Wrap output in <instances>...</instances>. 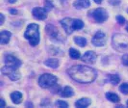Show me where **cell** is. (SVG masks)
<instances>
[{
	"instance_id": "obj_1",
	"label": "cell",
	"mask_w": 128,
	"mask_h": 108,
	"mask_svg": "<svg viewBox=\"0 0 128 108\" xmlns=\"http://www.w3.org/2000/svg\"><path fill=\"white\" fill-rule=\"evenodd\" d=\"M72 79L80 83H90L96 78V71L88 66L75 65L68 70Z\"/></svg>"
},
{
	"instance_id": "obj_2",
	"label": "cell",
	"mask_w": 128,
	"mask_h": 108,
	"mask_svg": "<svg viewBox=\"0 0 128 108\" xmlns=\"http://www.w3.org/2000/svg\"><path fill=\"white\" fill-rule=\"evenodd\" d=\"M24 38L29 41L32 46H36L40 43V26L36 23H31L27 26Z\"/></svg>"
},
{
	"instance_id": "obj_3",
	"label": "cell",
	"mask_w": 128,
	"mask_h": 108,
	"mask_svg": "<svg viewBox=\"0 0 128 108\" xmlns=\"http://www.w3.org/2000/svg\"><path fill=\"white\" fill-rule=\"evenodd\" d=\"M56 83H57V77L50 73H44L38 78V85L44 89L51 88L56 85Z\"/></svg>"
},
{
	"instance_id": "obj_4",
	"label": "cell",
	"mask_w": 128,
	"mask_h": 108,
	"mask_svg": "<svg viewBox=\"0 0 128 108\" xmlns=\"http://www.w3.org/2000/svg\"><path fill=\"white\" fill-rule=\"evenodd\" d=\"M113 44L118 49H126L128 48V37L122 34H116L114 36Z\"/></svg>"
},
{
	"instance_id": "obj_5",
	"label": "cell",
	"mask_w": 128,
	"mask_h": 108,
	"mask_svg": "<svg viewBox=\"0 0 128 108\" xmlns=\"http://www.w3.org/2000/svg\"><path fill=\"white\" fill-rule=\"evenodd\" d=\"M1 72L7 76H9V78L13 81H16L20 78V72L18 71V69L7 66V65L1 69Z\"/></svg>"
},
{
	"instance_id": "obj_6",
	"label": "cell",
	"mask_w": 128,
	"mask_h": 108,
	"mask_svg": "<svg viewBox=\"0 0 128 108\" xmlns=\"http://www.w3.org/2000/svg\"><path fill=\"white\" fill-rule=\"evenodd\" d=\"M92 17L96 22H104L108 19V12L103 8H97L92 12Z\"/></svg>"
},
{
	"instance_id": "obj_7",
	"label": "cell",
	"mask_w": 128,
	"mask_h": 108,
	"mask_svg": "<svg viewBox=\"0 0 128 108\" xmlns=\"http://www.w3.org/2000/svg\"><path fill=\"white\" fill-rule=\"evenodd\" d=\"M106 41H107V39H106L105 33H103L102 31H97L92 40V43L96 46H103L106 44Z\"/></svg>"
},
{
	"instance_id": "obj_8",
	"label": "cell",
	"mask_w": 128,
	"mask_h": 108,
	"mask_svg": "<svg viewBox=\"0 0 128 108\" xmlns=\"http://www.w3.org/2000/svg\"><path fill=\"white\" fill-rule=\"evenodd\" d=\"M4 61H5L7 66H10V67H13V68H16V69H18L19 67L22 65V62L19 59L14 57V55H11V54H6L5 57H4Z\"/></svg>"
},
{
	"instance_id": "obj_9",
	"label": "cell",
	"mask_w": 128,
	"mask_h": 108,
	"mask_svg": "<svg viewBox=\"0 0 128 108\" xmlns=\"http://www.w3.org/2000/svg\"><path fill=\"white\" fill-rule=\"evenodd\" d=\"M73 19L70 18H64V19L61 20V25L63 26L64 30L66 31V34H71L72 32L74 31V28H73Z\"/></svg>"
},
{
	"instance_id": "obj_10",
	"label": "cell",
	"mask_w": 128,
	"mask_h": 108,
	"mask_svg": "<svg viewBox=\"0 0 128 108\" xmlns=\"http://www.w3.org/2000/svg\"><path fill=\"white\" fill-rule=\"evenodd\" d=\"M34 18L40 20H44L47 18V10L42 7H36L34 8L32 11Z\"/></svg>"
},
{
	"instance_id": "obj_11",
	"label": "cell",
	"mask_w": 128,
	"mask_h": 108,
	"mask_svg": "<svg viewBox=\"0 0 128 108\" xmlns=\"http://www.w3.org/2000/svg\"><path fill=\"white\" fill-rule=\"evenodd\" d=\"M81 59L85 63L94 64L96 61V54L94 51H87V52H85V54L81 57Z\"/></svg>"
},
{
	"instance_id": "obj_12",
	"label": "cell",
	"mask_w": 128,
	"mask_h": 108,
	"mask_svg": "<svg viewBox=\"0 0 128 108\" xmlns=\"http://www.w3.org/2000/svg\"><path fill=\"white\" fill-rule=\"evenodd\" d=\"M76 9H87L90 6V0H75L73 3Z\"/></svg>"
},
{
	"instance_id": "obj_13",
	"label": "cell",
	"mask_w": 128,
	"mask_h": 108,
	"mask_svg": "<svg viewBox=\"0 0 128 108\" xmlns=\"http://www.w3.org/2000/svg\"><path fill=\"white\" fill-rule=\"evenodd\" d=\"M11 37H12V33L11 32L6 31V30L2 31L0 33V43L2 45H6L10 42Z\"/></svg>"
},
{
	"instance_id": "obj_14",
	"label": "cell",
	"mask_w": 128,
	"mask_h": 108,
	"mask_svg": "<svg viewBox=\"0 0 128 108\" xmlns=\"http://www.w3.org/2000/svg\"><path fill=\"white\" fill-rule=\"evenodd\" d=\"M90 104H92V100H90V98H88V97L81 98V99H79V100H77L75 102V106L79 108L88 107V106H90Z\"/></svg>"
},
{
	"instance_id": "obj_15",
	"label": "cell",
	"mask_w": 128,
	"mask_h": 108,
	"mask_svg": "<svg viewBox=\"0 0 128 108\" xmlns=\"http://www.w3.org/2000/svg\"><path fill=\"white\" fill-rule=\"evenodd\" d=\"M22 94L18 92V91H16V92H14L11 94V99H12V101L14 103V104H19L20 102L22 101Z\"/></svg>"
},
{
	"instance_id": "obj_16",
	"label": "cell",
	"mask_w": 128,
	"mask_h": 108,
	"mask_svg": "<svg viewBox=\"0 0 128 108\" xmlns=\"http://www.w3.org/2000/svg\"><path fill=\"white\" fill-rule=\"evenodd\" d=\"M60 95H62L63 97H70L74 95V92H73V89L70 87V86H66L64 87V89L61 91V94Z\"/></svg>"
},
{
	"instance_id": "obj_17",
	"label": "cell",
	"mask_w": 128,
	"mask_h": 108,
	"mask_svg": "<svg viewBox=\"0 0 128 108\" xmlns=\"http://www.w3.org/2000/svg\"><path fill=\"white\" fill-rule=\"evenodd\" d=\"M44 65L49 67V68H52V69H57L59 67V61L57 59H54V58H50V59H47L44 62Z\"/></svg>"
},
{
	"instance_id": "obj_18",
	"label": "cell",
	"mask_w": 128,
	"mask_h": 108,
	"mask_svg": "<svg viewBox=\"0 0 128 108\" xmlns=\"http://www.w3.org/2000/svg\"><path fill=\"white\" fill-rule=\"evenodd\" d=\"M106 97H107L108 100H110L111 102H114V103H118V102H120V96L116 95V94H115V93H112V92H108L106 94Z\"/></svg>"
},
{
	"instance_id": "obj_19",
	"label": "cell",
	"mask_w": 128,
	"mask_h": 108,
	"mask_svg": "<svg viewBox=\"0 0 128 108\" xmlns=\"http://www.w3.org/2000/svg\"><path fill=\"white\" fill-rule=\"evenodd\" d=\"M46 31H47V33L51 36V38H57L58 36V30L56 27H54V26L52 25H48L47 27H46Z\"/></svg>"
},
{
	"instance_id": "obj_20",
	"label": "cell",
	"mask_w": 128,
	"mask_h": 108,
	"mask_svg": "<svg viewBox=\"0 0 128 108\" xmlns=\"http://www.w3.org/2000/svg\"><path fill=\"white\" fill-rule=\"evenodd\" d=\"M108 81L110 83H112L113 85H116L118 84L120 81V78L118 74H110L109 77H108Z\"/></svg>"
},
{
	"instance_id": "obj_21",
	"label": "cell",
	"mask_w": 128,
	"mask_h": 108,
	"mask_svg": "<svg viewBox=\"0 0 128 108\" xmlns=\"http://www.w3.org/2000/svg\"><path fill=\"white\" fill-rule=\"evenodd\" d=\"M74 43L83 47V46H86V45H87V40H86V38H83V37H75L74 38Z\"/></svg>"
},
{
	"instance_id": "obj_22",
	"label": "cell",
	"mask_w": 128,
	"mask_h": 108,
	"mask_svg": "<svg viewBox=\"0 0 128 108\" xmlns=\"http://www.w3.org/2000/svg\"><path fill=\"white\" fill-rule=\"evenodd\" d=\"M84 27V22L81 19H74L73 20V28L74 30H80Z\"/></svg>"
},
{
	"instance_id": "obj_23",
	"label": "cell",
	"mask_w": 128,
	"mask_h": 108,
	"mask_svg": "<svg viewBox=\"0 0 128 108\" xmlns=\"http://www.w3.org/2000/svg\"><path fill=\"white\" fill-rule=\"evenodd\" d=\"M70 57L72 59H79V58H81V54H80V52L75 49V48H70Z\"/></svg>"
},
{
	"instance_id": "obj_24",
	"label": "cell",
	"mask_w": 128,
	"mask_h": 108,
	"mask_svg": "<svg viewBox=\"0 0 128 108\" xmlns=\"http://www.w3.org/2000/svg\"><path fill=\"white\" fill-rule=\"evenodd\" d=\"M120 91L123 95H128V83H123L120 86Z\"/></svg>"
},
{
	"instance_id": "obj_25",
	"label": "cell",
	"mask_w": 128,
	"mask_h": 108,
	"mask_svg": "<svg viewBox=\"0 0 128 108\" xmlns=\"http://www.w3.org/2000/svg\"><path fill=\"white\" fill-rule=\"evenodd\" d=\"M56 105L59 106V107H64V108L68 107V104L66 101H63V100H58V101L56 102Z\"/></svg>"
},
{
	"instance_id": "obj_26",
	"label": "cell",
	"mask_w": 128,
	"mask_h": 108,
	"mask_svg": "<svg viewBox=\"0 0 128 108\" xmlns=\"http://www.w3.org/2000/svg\"><path fill=\"white\" fill-rule=\"evenodd\" d=\"M116 20H118V22L120 23V24H124L125 23V19L122 17V16H118L116 17Z\"/></svg>"
},
{
	"instance_id": "obj_27",
	"label": "cell",
	"mask_w": 128,
	"mask_h": 108,
	"mask_svg": "<svg viewBox=\"0 0 128 108\" xmlns=\"http://www.w3.org/2000/svg\"><path fill=\"white\" fill-rule=\"evenodd\" d=\"M122 64H123L124 66H128V54L123 55L122 58Z\"/></svg>"
},
{
	"instance_id": "obj_28",
	"label": "cell",
	"mask_w": 128,
	"mask_h": 108,
	"mask_svg": "<svg viewBox=\"0 0 128 108\" xmlns=\"http://www.w3.org/2000/svg\"><path fill=\"white\" fill-rule=\"evenodd\" d=\"M0 18H1V21H0V24L2 25L4 23V20H5V18H4V15L3 14H0Z\"/></svg>"
},
{
	"instance_id": "obj_29",
	"label": "cell",
	"mask_w": 128,
	"mask_h": 108,
	"mask_svg": "<svg viewBox=\"0 0 128 108\" xmlns=\"http://www.w3.org/2000/svg\"><path fill=\"white\" fill-rule=\"evenodd\" d=\"M0 101H1V104H0V107H5V106H6V103H5V101H4V99H3V98H1V99H0Z\"/></svg>"
},
{
	"instance_id": "obj_30",
	"label": "cell",
	"mask_w": 128,
	"mask_h": 108,
	"mask_svg": "<svg viewBox=\"0 0 128 108\" xmlns=\"http://www.w3.org/2000/svg\"><path fill=\"white\" fill-rule=\"evenodd\" d=\"M94 2H96V3H97V4H100V3H101V2H102L103 0H94Z\"/></svg>"
},
{
	"instance_id": "obj_31",
	"label": "cell",
	"mask_w": 128,
	"mask_h": 108,
	"mask_svg": "<svg viewBox=\"0 0 128 108\" xmlns=\"http://www.w3.org/2000/svg\"><path fill=\"white\" fill-rule=\"evenodd\" d=\"M11 13H13V14H16V13H18V11H16V10H12V11H11Z\"/></svg>"
},
{
	"instance_id": "obj_32",
	"label": "cell",
	"mask_w": 128,
	"mask_h": 108,
	"mask_svg": "<svg viewBox=\"0 0 128 108\" xmlns=\"http://www.w3.org/2000/svg\"><path fill=\"white\" fill-rule=\"evenodd\" d=\"M8 1H9L10 3H14V2H16V0H8Z\"/></svg>"
},
{
	"instance_id": "obj_33",
	"label": "cell",
	"mask_w": 128,
	"mask_h": 108,
	"mask_svg": "<svg viewBox=\"0 0 128 108\" xmlns=\"http://www.w3.org/2000/svg\"><path fill=\"white\" fill-rule=\"evenodd\" d=\"M126 30L128 31V24H127V26H126Z\"/></svg>"
},
{
	"instance_id": "obj_34",
	"label": "cell",
	"mask_w": 128,
	"mask_h": 108,
	"mask_svg": "<svg viewBox=\"0 0 128 108\" xmlns=\"http://www.w3.org/2000/svg\"><path fill=\"white\" fill-rule=\"evenodd\" d=\"M126 104H127V106H128V101H127V103H126Z\"/></svg>"
},
{
	"instance_id": "obj_35",
	"label": "cell",
	"mask_w": 128,
	"mask_h": 108,
	"mask_svg": "<svg viewBox=\"0 0 128 108\" xmlns=\"http://www.w3.org/2000/svg\"><path fill=\"white\" fill-rule=\"evenodd\" d=\"M127 12H128V11H127Z\"/></svg>"
}]
</instances>
